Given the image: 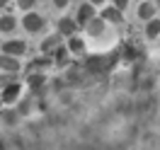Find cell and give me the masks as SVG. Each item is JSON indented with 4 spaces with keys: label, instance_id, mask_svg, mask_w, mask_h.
Returning <instances> with one entry per match:
<instances>
[{
    "label": "cell",
    "instance_id": "603a6c76",
    "mask_svg": "<svg viewBox=\"0 0 160 150\" xmlns=\"http://www.w3.org/2000/svg\"><path fill=\"white\" fill-rule=\"evenodd\" d=\"M68 5H70L68 0H56V2H53V7H56V10H66Z\"/></svg>",
    "mask_w": 160,
    "mask_h": 150
},
{
    "label": "cell",
    "instance_id": "277c9868",
    "mask_svg": "<svg viewBox=\"0 0 160 150\" xmlns=\"http://www.w3.org/2000/svg\"><path fill=\"white\" fill-rule=\"evenodd\" d=\"M78 22H75V17H61L58 24H56V34H61V36H68V39H73V36H78Z\"/></svg>",
    "mask_w": 160,
    "mask_h": 150
},
{
    "label": "cell",
    "instance_id": "44dd1931",
    "mask_svg": "<svg viewBox=\"0 0 160 150\" xmlns=\"http://www.w3.org/2000/svg\"><path fill=\"white\" fill-rule=\"evenodd\" d=\"M32 109V99H22V104L17 107V114H29Z\"/></svg>",
    "mask_w": 160,
    "mask_h": 150
},
{
    "label": "cell",
    "instance_id": "3957f363",
    "mask_svg": "<svg viewBox=\"0 0 160 150\" xmlns=\"http://www.w3.org/2000/svg\"><path fill=\"white\" fill-rule=\"evenodd\" d=\"M92 20H95V5H92V2H80L78 12H75V22H78V27L85 29Z\"/></svg>",
    "mask_w": 160,
    "mask_h": 150
},
{
    "label": "cell",
    "instance_id": "d4e9b609",
    "mask_svg": "<svg viewBox=\"0 0 160 150\" xmlns=\"http://www.w3.org/2000/svg\"><path fill=\"white\" fill-rule=\"evenodd\" d=\"M155 7H158V10H160V0H158V2H155Z\"/></svg>",
    "mask_w": 160,
    "mask_h": 150
},
{
    "label": "cell",
    "instance_id": "2e32d148",
    "mask_svg": "<svg viewBox=\"0 0 160 150\" xmlns=\"http://www.w3.org/2000/svg\"><path fill=\"white\" fill-rule=\"evenodd\" d=\"M85 31H88V36H92V39L102 36V34H104V20H102V17H95V20L85 27Z\"/></svg>",
    "mask_w": 160,
    "mask_h": 150
},
{
    "label": "cell",
    "instance_id": "ba28073f",
    "mask_svg": "<svg viewBox=\"0 0 160 150\" xmlns=\"http://www.w3.org/2000/svg\"><path fill=\"white\" fill-rule=\"evenodd\" d=\"M20 70H22L20 58H12V56L0 53V73H12V75H17Z\"/></svg>",
    "mask_w": 160,
    "mask_h": 150
},
{
    "label": "cell",
    "instance_id": "9a60e30c",
    "mask_svg": "<svg viewBox=\"0 0 160 150\" xmlns=\"http://www.w3.org/2000/svg\"><path fill=\"white\" fill-rule=\"evenodd\" d=\"M68 51L70 56H82L85 51H88V44H85V39H80V36H73V39H68Z\"/></svg>",
    "mask_w": 160,
    "mask_h": 150
},
{
    "label": "cell",
    "instance_id": "52a82bcc",
    "mask_svg": "<svg viewBox=\"0 0 160 150\" xmlns=\"http://www.w3.org/2000/svg\"><path fill=\"white\" fill-rule=\"evenodd\" d=\"M82 78H85V65L70 63L68 68H66V82H70V85H80Z\"/></svg>",
    "mask_w": 160,
    "mask_h": 150
},
{
    "label": "cell",
    "instance_id": "ac0fdd59",
    "mask_svg": "<svg viewBox=\"0 0 160 150\" xmlns=\"http://www.w3.org/2000/svg\"><path fill=\"white\" fill-rule=\"evenodd\" d=\"M0 119L5 121L8 126H15L17 119H20V114H17V109H2V111H0Z\"/></svg>",
    "mask_w": 160,
    "mask_h": 150
},
{
    "label": "cell",
    "instance_id": "8fae6325",
    "mask_svg": "<svg viewBox=\"0 0 160 150\" xmlns=\"http://www.w3.org/2000/svg\"><path fill=\"white\" fill-rule=\"evenodd\" d=\"M46 82H49V80H46V75H44V73H29V75H27V87H29L34 94L44 90V87H46Z\"/></svg>",
    "mask_w": 160,
    "mask_h": 150
},
{
    "label": "cell",
    "instance_id": "8992f818",
    "mask_svg": "<svg viewBox=\"0 0 160 150\" xmlns=\"http://www.w3.org/2000/svg\"><path fill=\"white\" fill-rule=\"evenodd\" d=\"M20 94H22V82H15L10 87L0 90V102H2V107H10L15 102H20Z\"/></svg>",
    "mask_w": 160,
    "mask_h": 150
},
{
    "label": "cell",
    "instance_id": "7402d4cb",
    "mask_svg": "<svg viewBox=\"0 0 160 150\" xmlns=\"http://www.w3.org/2000/svg\"><path fill=\"white\" fill-rule=\"evenodd\" d=\"M112 5H114V7H117V10H119V12H124V10H126V7H129V5H131V2H129V0H114Z\"/></svg>",
    "mask_w": 160,
    "mask_h": 150
},
{
    "label": "cell",
    "instance_id": "7c38bea8",
    "mask_svg": "<svg viewBox=\"0 0 160 150\" xmlns=\"http://www.w3.org/2000/svg\"><path fill=\"white\" fill-rule=\"evenodd\" d=\"M61 46V34H49V36H46V39L41 41V53H44V56H53V51L58 49Z\"/></svg>",
    "mask_w": 160,
    "mask_h": 150
},
{
    "label": "cell",
    "instance_id": "6da1fadb",
    "mask_svg": "<svg viewBox=\"0 0 160 150\" xmlns=\"http://www.w3.org/2000/svg\"><path fill=\"white\" fill-rule=\"evenodd\" d=\"M44 27H46V17L37 10L27 12V15L22 17V29L27 31V34H39V31H44Z\"/></svg>",
    "mask_w": 160,
    "mask_h": 150
},
{
    "label": "cell",
    "instance_id": "9c48e42d",
    "mask_svg": "<svg viewBox=\"0 0 160 150\" xmlns=\"http://www.w3.org/2000/svg\"><path fill=\"white\" fill-rule=\"evenodd\" d=\"M136 15H138V20H143L146 24H148L150 20H155L158 7H155V2H138V10H136Z\"/></svg>",
    "mask_w": 160,
    "mask_h": 150
},
{
    "label": "cell",
    "instance_id": "5bb4252c",
    "mask_svg": "<svg viewBox=\"0 0 160 150\" xmlns=\"http://www.w3.org/2000/svg\"><path fill=\"white\" fill-rule=\"evenodd\" d=\"M15 29H17V17L10 12L0 15V34H12Z\"/></svg>",
    "mask_w": 160,
    "mask_h": 150
},
{
    "label": "cell",
    "instance_id": "5b68a950",
    "mask_svg": "<svg viewBox=\"0 0 160 150\" xmlns=\"http://www.w3.org/2000/svg\"><path fill=\"white\" fill-rule=\"evenodd\" d=\"M49 65H53V58H51V56L39 53V56H34V58H32L29 63L24 65V73H27V75H29V73H44Z\"/></svg>",
    "mask_w": 160,
    "mask_h": 150
},
{
    "label": "cell",
    "instance_id": "ffe728a7",
    "mask_svg": "<svg viewBox=\"0 0 160 150\" xmlns=\"http://www.w3.org/2000/svg\"><path fill=\"white\" fill-rule=\"evenodd\" d=\"M37 5H39L37 0H20V2H17V7H20V10H24V15H27V12H34V7H37Z\"/></svg>",
    "mask_w": 160,
    "mask_h": 150
},
{
    "label": "cell",
    "instance_id": "cb8c5ba5",
    "mask_svg": "<svg viewBox=\"0 0 160 150\" xmlns=\"http://www.w3.org/2000/svg\"><path fill=\"white\" fill-rule=\"evenodd\" d=\"M5 5H8V2H2V0H0V10H5Z\"/></svg>",
    "mask_w": 160,
    "mask_h": 150
},
{
    "label": "cell",
    "instance_id": "d6986e66",
    "mask_svg": "<svg viewBox=\"0 0 160 150\" xmlns=\"http://www.w3.org/2000/svg\"><path fill=\"white\" fill-rule=\"evenodd\" d=\"M17 80V75H12V73H0V90H5V87H10V85H15Z\"/></svg>",
    "mask_w": 160,
    "mask_h": 150
},
{
    "label": "cell",
    "instance_id": "4fadbf2b",
    "mask_svg": "<svg viewBox=\"0 0 160 150\" xmlns=\"http://www.w3.org/2000/svg\"><path fill=\"white\" fill-rule=\"evenodd\" d=\"M100 17L104 22H112V24H121V22H124V12H119L114 5H107V7L100 12Z\"/></svg>",
    "mask_w": 160,
    "mask_h": 150
},
{
    "label": "cell",
    "instance_id": "7a4b0ae2",
    "mask_svg": "<svg viewBox=\"0 0 160 150\" xmlns=\"http://www.w3.org/2000/svg\"><path fill=\"white\" fill-rule=\"evenodd\" d=\"M0 53H5V56H12V58H22L24 53H27V41L22 39H8L0 44Z\"/></svg>",
    "mask_w": 160,
    "mask_h": 150
},
{
    "label": "cell",
    "instance_id": "e0dca14e",
    "mask_svg": "<svg viewBox=\"0 0 160 150\" xmlns=\"http://www.w3.org/2000/svg\"><path fill=\"white\" fill-rule=\"evenodd\" d=\"M160 36V20L155 17V20H150L148 24H146V39L148 41H155Z\"/></svg>",
    "mask_w": 160,
    "mask_h": 150
},
{
    "label": "cell",
    "instance_id": "30bf717a",
    "mask_svg": "<svg viewBox=\"0 0 160 150\" xmlns=\"http://www.w3.org/2000/svg\"><path fill=\"white\" fill-rule=\"evenodd\" d=\"M53 65H58V68H68L70 65V51H68V46L66 44H61L58 49L53 51Z\"/></svg>",
    "mask_w": 160,
    "mask_h": 150
}]
</instances>
